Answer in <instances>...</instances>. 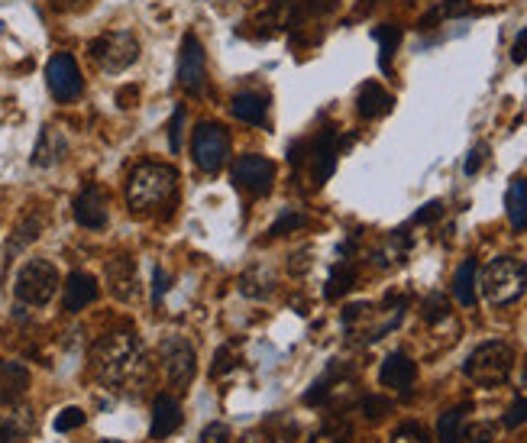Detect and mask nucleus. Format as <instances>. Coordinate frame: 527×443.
<instances>
[{"instance_id":"nucleus-28","label":"nucleus","mask_w":527,"mask_h":443,"mask_svg":"<svg viewBox=\"0 0 527 443\" xmlns=\"http://www.w3.org/2000/svg\"><path fill=\"white\" fill-rule=\"evenodd\" d=\"M363 414H366V421L379 424L385 414H392V401L382 398V395H366L363 398Z\"/></svg>"},{"instance_id":"nucleus-26","label":"nucleus","mask_w":527,"mask_h":443,"mask_svg":"<svg viewBox=\"0 0 527 443\" xmlns=\"http://www.w3.org/2000/svg\"><path fill=\"white\" fill-rule=\"evenodd\" d=\"M350 437H353L350 421H343V418H327V421L311 434L308 443H350Z\"/></svg>"},{"instance_id":"nucleus-36","label":"nucleus","mask_w":527,"mask_h":443,"mask_svg":"<svg viewBox=\"0 0 527 443\" xmlns=\"http://www.w3.org/2000/svg\"><path fill=\"white\" fill-rule=\"evenodd\" d=\"M304 224H308V220H304L301 214H285V217L279 220V224H272L269 233H272V237H285L288 230H301Z\"/></svg>"},{"instance_id":"nucleus-27","label":"nucleus","mask_w":527,"mask_h":443,"mask_svg":"<svg viewBox=\"0 0 527 443\" xmlns=\"http://www.w3.org/2000/svg\"><path fill=\"white\" fill-rule=\"evenodd\" d=\"M353 282H356V269L350 266V262H337V269H334V275H330V282H327V288H324L327 301L343 298V295L353 288Z\"/></svg>"},{"instance_id":"nucleus-20","label":"nucleus","mask_w":527,"mask_h":443,"mask_svg":"<svg viewBox=\"0 0 527 443\" xmlns=\"http://www.w3.org/2000/svg\"><path fill=\"white\" fill-rule=\"evenodd\" d=\"M43 227H46V217L39 214V211H26L23 214V220L17 224V230H13V237H10V243H7V259L13 256V253H20L23 246H30L39 233H43Z\"/></svg>"},{"instance_id":"nucleus-1","label":"nucleus","mask_w":527,"mask_h":443,"mask_svg":"<svg viewBox=\"0 0 527 443\" xmlns=\"http://www.w3.org/2000/svg\"><path fill=\"white\" fill-rule=\"evenodd\" d=\"M91 366L97 382H104L114 392H136L149 379V363L143 353V343L127 330L107 334L94 343Z\"/></svg>"},{"instance_id":"nucleus-10","label":"nucleus","mask_w":527,"mask_h":443,"mask_svg":"<svg viewBox=\"0 0 527 443\" xmlns=\"http://www.w3.org/2000/svg\"><path fill=\"white\" fill-rule=\"evenodd\" d=\"M159 356H162V366H165V376L175 385V389H185L194 376V350L191 343L182 337H165L159 346Z\"/></svg>"},{"instance_id":"nucleus-13","label":"nucleus","mask_w":527,"mask_h":443,"mask_svg":"<svg viewBox=\"0 0 527 443\" xmlns=\"http://www.w3.org/2000/svg\"><path fill=\"white\" fill-rule=\"evenodd\" d=\"M75 217L81 227L88 230H104L107 227V195L97 185H88L75 198Z\"/></svg>"},{"instance_id":"nucleus-25","label":"nucleus","mask_w":527,"mask_h":443,"mask_svg":"<svg viewBox=\"0 0 527 443\" xmlns=\"http://www.w3.org/2000/svg\"><path fill=\"white\" fill-rule=\"evenodd\" d=\"M466 411L469 405H460V408H450L447 414H440L437 421V440L440 443H463V421H466Z\"/></svg>"},{"instance_id":"nucleus-39","label":"nucleus","mask_w":527,"mask_h":443,"mask_svg":"<svg viewBox=\"0 0 527 443\" xmlns=\"http://www.w3.org/2000/svg\"><path fill=\"white\" fill-rule=\"evenodd\" d=\"M485 156H489V146H476L473 152H469V159H466V175H476V172L482 169Z\"/></svg>"},{"instance_id":"nucleus-5","label":"nucleus","mask_w":527,"mask_h":443,"mask_svg":"<svg viewBox=\"0 0 527 443\" xmlns=\"http://www.w3.org/2000/svg\"><path fill=\"white\" fill-rule=\"evenodd\" d=\"M59 292V272L49 259H30L17 275V298L30 308H43Z\"/></svg>"},{"instance_id":"nucleus-18","label":"nucleus","mask_w":527,"mask_h":443,"mask_svg":"<svg viewBox=\"0 0 527 443\" xmlns=\"http://www.w3.org/2000/svg\"><path fill=\"white\" fill-rule=\"evenodd\" d=\"M233 117L243 120V123H266V114H269V98L262 91H240L237 98H233Z\"/></svg>"},{"instance_id":"nucleus-31","label":"nucleus","mask_w":527,"mask_h":443,"mask_svg":"<svg viewBox=\"0 0 527 443\" xmlns=\"http://www.w3.org/2000/svg\"><path fill=\"white\" fill-rule=\"evenodd\" d=\"M233 366H237V353H233V346H220L217 356H214V366H211V379L227 376Z\"/></svg>"},{"instance_id":"nucleus-14","label":"nucleus","mask_w":527,"mask_h":443,"mask_svg":"<svg viewBox=\"0 0 527 443\" xmlns=\"http://www.w3.org/2000/svg\"><path fill=\"white\" fill-rule=\"evenodd\" d=\"M185 414H182V405H178V398L172 395H159L156 405H152V440H165L172 437L178 427H182Z\"/></svg>"},{"instance_id":"nucleus-7","label":"nucleus","mask_w":527,"mask_h":443,"mask_svg":"<svg viewBox=\"0 0 527 443\" xmlns=\"http://www.w3.org/2000/svg\"><path fill=\"white\" fill-rule=\"evenodd\" d=\"M91 55L104 72H123V68H130L136 62V55H140V43H136V36L127 33V30L104 33L101 39H94L91 43Z\"/></svg>"},{"instance_id":"nucleus-4","label":"nucleus","mask_w":527,"mask_h":443,"mask_svg":"<svg viewBox=\"0 0 527 443\" xmlns=\"http://www.w3.org/2000/svg\"><path fill=\"white\" fill-rule=\"evenodd\" d=\"M511 369H515V350L502 340H489V343L476 346V350L469 353L466 366H463L466 376L473 379L476 385H485V389H489V385L508 382Z\"/></svg>"},{"instance_id":"nucleus-12","label":"nucleus","mask_w":527,"mask_h":443,"mask_svg":"<svg viewBox=\"0 0 527 443\" xmlns=\"http://www.w3.org/2000/svg\"><path fill=\"white\" fill-rule=\"evenodd\" d=\"M107 285L110 295L117 301H133L140 292V275H136V262L130 256H114L107 262Z\"/></svg>"},{"instance_id":"nucleus-11","label":"nucleus","mask_w":527,"mask_h":443,"mask_svg":"<svg viewBox=\"0 0 527 443\" xmlns=\"http://www.w3.org/2000/svg\"><path fill=\"white\" fill-rule=\"evenodd\" d=\"M204 49L198 43V36H185L182 55H178V85L188 94H201L204 91Z\"/></svg>"},{"instance_id":"nucleus-30","label":"nucleus","mask_w":527,"mask_h":443,"mask_svg":"<svg viewBox=\"0 0 527 443\" xmlns=\"http://www.w3.org/2000/svg\"><path fill=\"white\" fill-rule=\"evenodd\" d=\"M463 13H469V4H466V0H447V4H440L434 13H427V17H424V26H427V23H437V20L463 17Z\"/></svg>"},{"instance_id":"nucleus-9","label":"nucleus","mask_w":527,"mask_h":443,"mask_svg":"<svg viewBox=\"0 0 527 443\" xmlns=\"http://www.w3.org/2000/svg\"><path fill=\"white\" fill-rule=\"evenodd\" d=\"M233 182H237L246 195L262 198V195H269L275 185V165L266 156H243L233 165Z\"/></svg>"},{"instance_id":"nucleus-37","label":"nucleus","mask_w":527,"mask_h":443,"mask_svg":"<svg viewBox=\"0 0 527 443\" xmlns=\"http://www.w3.org/2000/svg\"><path fill=\"white\" fill-rule=\"evenodd\" d=\"M466 437L473 443H492L495 440V427L492 424H476V427H469Z\"/></svg>"},{"instance_id":"nucleus-17","label":"nucleus","mask_w":527,"mask_h":443,"mask_svg":"<svg viewBox=\"0 0 527 443\" xmlns=\"http://www.w3.org/2000/svg\"><path fill=\"white\" fill-rule=\"evenodd\" d=\"M30 389V372L20 363H0V405H13Z\"/></svg>"},{"instance_id":"nucleus-34","label":"nucleus","mask_w":527,"mask_h":443,"mask_svg":"<svg viewBox=\"0 0 527 443\" xmlns=\"http://www.w3.org/2000/svg\"><path fill=\"white\" fill-rule=\"evenodd\" d=\"M521 424H527V398H515V405H511L505 414L508 431H515V427H521Z\"/></svg>"},{"instance_id":"nucleus-38","label":"nucleus","mask_w":527,"mask_h":443,"mask_svg":"<svg viewBox=\"0 0 527 443\" xmlns=\"http://www.w3.org/2000/svg\"><path fill=\"white\" fill-rule=\"evenodd\" d=\"M398 30L395 26H382V30H376V39L382 43V49H385V55H392V49H395V43H398Z\"/></svg>"},{"instance_id":"nucleus-40","label":"nucleus","mask_w":527,"mask_h":443,"mask_svg":"<svg viewBox=\"0 0 527 443\" xmlns=\"http://www.w3.org/2000/svg\"><path fill=\"white\" fill-rule=\"evenodd\" d=\"M182 120H185V110H175V123H172V130H169L172 152H178V146H182V140H178V133H182Z\"/></svg>"},{"instance_id":"nucleus-2","label":"nucleus","mask_w":527,"mask_h":443,"mask_svg":"<svg viewBox=\"0 0 527 443\" xmlns=\"http://www.w3.org/2000/svg\"><path fill=\"white\" fill-rule=\"evenodd\" d=\"M178 188V172L162 162H143L136 165L127 182V204L133 214H152L156 207L172 201Z\"/></svg>"},{"instance_id":"nucleus-43","label":"nucleus","mask_w":527,"mask_h":443,"mask_svg":"<svg viewBox=\"0 0 527 443\" xmlns=\"http://www.w3.org/2000/svg\"><path fill=\"white\" fill-rule=\"evenodd\" d=\"M165 288H169V275H165L162 269H156V301L162 298Z\"/></svg>"},{"instance_id":"nucleus-42","label":"nucleus","mask_w":527,"mask_h":443,"mask_svg":"<svg viewBox=\"0 0 527 443\" xmlns=\"http://www.w3.org/2000/svg\"><path fill=\"white\" fill-rule=\"evenodd\" d=\"M511 59H515V62H524V59H527V30L518 33L515 49H511Z\"/></svg>"},{"instance_id":"nucleus-19","label":"nucleus","mask_w":527,"mask_h":443,"mask_svg":"<svg viewBox=\"0 0 527 443\" xmlns=\"http://www.w3.org/2000/svg\"><path fill=\"white\" fill-rule=\"evenodd\" d=\"M356 107H359V114H363L366 120L385 117L388 110H392V94H388L382 85H376V81H369V85H363V88H359Z\"/></svg>"},{"instance_id":"nucleus-24","label":"nucleus","mask_w":527,"mask_h":443,"mask_svg":"<svg viewBox=\"0 0 527 443\" xmlns=\"http://www.w3.org/2000/svg\"><path fill=\"white\" fill-rule=\"evenodd\" d=\"M505 207H508V220L515 230H527V182H511L508 195H505Z\"/></svg>"},{"instance_id":"nucleus-15","label":"nucleus","mask_w":527,"mask_h":443,"mask_svg":"<svg viewBox=\"0 0 527 443\" xmlns=\"http://www.w3.org/2000/svg\"><path fill=\"white\" fill-rule=\"evenodd\" d=\"M414 376H418V369H414L411 356H405V353L385 356V363H382V369H379V382L385 385V389H395V392L411 389Z\"/></svg>"},{"instance_id":"nucleus-41","label":"nucleus","mask_w":527,"mask_h":443,"mask_svg":"<svg viewBox=\"0 0 527 443\" xmlns=\"http://www.w3.org/2000/svg\"><path fill=\"white\" fill-rule=\"evenodd\" d=\"M440 211H443V204L440 201H434V204H427L424 211L414 217V224H427V220H437L440 217Z\"/></svg>"},{"instance_id":"nucleus-23","label":"nucleus","mask_w":527,"mask_h":443,"mask_svg":"<svg viewBox=\"0 0 527 443\" xmlns=\"http://www.w3.org/2000/svg\"><path fill=\"white\" fill-rule=\"evenodd\" d=\"M453 295L463 308H473L476 304V259H466L453 275Z\"/></svg>"},{"instance_id":"nucleus-44","label":"nucleus","mask_w":527,"mask_h":443,"mask_svg":"<svg viewBox=\"0 0 527 443\" xmlns=\"http://www.w3.org/2000/svg\"><path fill=\"white\" fill-rule=\"evenodd\" d=\"M0 443H17V434H13V427L0 421Z\"/></svg>"},{"instance_id":"nucleus-8","label":"nucleus","mask_w":527,"mask_h":443,"mask_svg":"<svg viewBox=\"0 0 527 443\" xmlns=\"http://www.w3.org/2000/svg\"><path fill=\"white\" fill-rule=\"evenodd\" d=\"M46 81H49L52 98H59V101H75V98H81V88H85V81H81V72H78V62L68 52L52 55L49 68H46Z\"/></svg>"},{"instance_id":"nucleus-32","label":"nucleus","mask_w":527,"mask_h":443,"mask_svg":"<svg viewBox=\"0 0 527 443\" xmlns=\"http://www.w3.org/2000/svg\"><path fill=\"white\" fill-rule=\"evenodd\" d=\"M88 418H85V411L81 408H65L59 411V418H55V431L59 434H68V431H75V427H81Z\"/></svg>"},{"instance_id":"nucleus-6","label":"nucleus","mask_w":527,"mask_h":443,"mask_svg":"<svg viewBox=\"0 0 527 443\" xmlns=\"http://www.w3.org/2000/svg\"><path fill=\"white\" fill-rule=\"evenodd\" d=\"M230 156V136L224 127H217V123H201L198 130H194V143H191V159L198 165L201 172L214 175L224 169V162Z\"/></svg>"},{"instance_id":"nucleus-45","label":"nucleus","mask_w":527,"mask_h":443,"mask_svg":"<svg viewBox=\"0 0 527 443\" xmlns=\"http://www.w3.org/2000/svg\"><path fill=\"white\" fill-rule=\"evenodd\" d=\"M237 443H272L266 434H262V431H253V434H246L243 440H237Z\"/></svg>"},{"instance_id":"nucleus-46","label":"nucleus","mask_w":527,"mask_h":443,"mask_svg":"<svg viewBox=\"0 0 527 443\" xmlns=\"http://www.w3.org/2000/svg\"><path fill=\"white\" fill-rule=\"evenodd\" d=\"M52 7H59V10H68V7H78L81 0H49Z\"/></svg>"},{"instance_id":"nucleus-35","label":"nucleus","mask_w":527,"mask_h":443,"mask_svg":"<svg viewBox=\"0 0 527 443\" xmlns=\"http://www.w3.org/2000/svg\"><path fill=\"white\" fill-rule=\"evenodd\" d=\"M201 443H230V427L224 421L207 424L201 431Z\"/></svg>"},{"instance_id":"nucleus-16","label":"nucleus","mask_w":527,"mask_h":443,"mask_svg":"<svg viewBox=\"0 0 527 443\" xmlns=\"http://www.w3.org/2000/svg\"><path fill=\"white\" fill-rule=\"evenodd\" d=\"M97 298V282L91 279L88 272H72L68 275V282H65V311L68 314H78V311H85L88 304Z\"/></svg>"},{"instance_id":"nucleus-3","label":"nucleus","mask_w":527,"mask_h":443,"mask_svg":"<svg viewBox=\"0 0 527 443\" xmlns=\"http://www.w3.org/2000/svg\"><path fill=\"white\" fill-rule=\"evenodd\" d=\"M479 288H482L485 301L495 304V308L518 301L527 292V266L521 259H511V256L492 259L482 272Z\"/></svg>"},{"instance_id":"nucleus-33","label":"nucleus","mask_w":527,"mask_h":443,"mask_svg":"<svg viewBox=\"0 0 527 443\" xmlns=\"http://www.w3.org/2000/svg\"><path fill=\"white\" fill-rule=\"evenodd\" d=\"M392 443H431L427 440V434H424V427L421 424H401L398 431L392 434Z\"/></svg>"},{"instance_id":"nucleus-22","label":"nucleus","mask_w":527,"mask_h":443,"mask_svg":"<svg viewBox=\"0 0 527 443\" xmlns=\"http://www.w3.org/2000/svg\"><path fill=\"white\" fill-rule=\"evenodd\" d=\"M65 156V136L55 130V127H46L43 136H39V143H36V152H33V165H55Z\"/></svg>"},{"instance_id":"nucleus-29","label":"nucleus","mask_w":527,"mask_h":443,"mask_svg":"<svg viewBox=\"0 0 527 443\" xmlns=\"http://www.w3.org/2000/svg\"><path fill=\"white\" fill-rule=\"evenodd\" d=\"M421 314H424L427 324H437V321H443V317L450 314V301L443 298V295H431V298L421 304Z\"/></svg>"},{"instance_id":"nucleus-21","label":"nucleus","mask_w":527,"mask_h":443,"mask_svg":"<svg viewBox=\"0 0 527 443\" xmlns=\"http://www.w3.org/2000/svg\"><path fill=\"white\" fill-rule=\"evenodd\" d=\"M337 149H334V133H321V140L314 143V185H324L330 172H334Z\"/></svg>"}]
</instances>
